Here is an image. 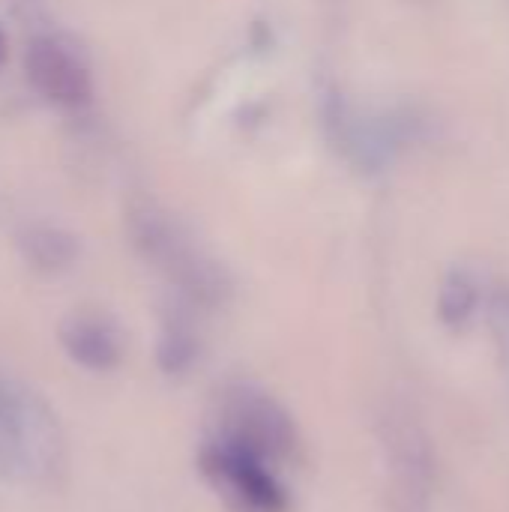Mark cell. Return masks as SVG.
<instances>
[{"label":"cell","mask_w":509,"mask_h":512,"mask_svg":"<svg viewBox=\"0 0 509 512\" xmlns=\"http://www.w3.org/2000/svg\"><path fill=\"white\" fill-rule=\"evenodd\" d=\"M66 471V435L48 399L0 369V480L54 486Z\"/></svg>","instance_id":"obj_1"},{"label":"cell","mask_w":509,"mask_h":512,"mask_svg":"<svg viewBox=\"0 0 509 512\" xmlns=\"http://www.w3.org/2000/svg\"><path fill=\"white\" fill-rule=\"evenodd\" d=\"M129 228L141 258L159 270L189 306L219 309L231 297V279L225 267L210 258L177 219L156 207H141L132 213Z\"/></svg>","instance_id":"obj_2"},{"label":"cell","mask_w":509,"mask_h":512,"mask_svg":"<svg viewBox=\"0 0 509 512\" xmlns=\"http://www.w3.org/2000/svg\"><path fill=\"white\" fill-rule=\"evenodd\" d=\"M219 438L267 459L288 462L297 456L300 435L291 414L264 390L237 384L219 402Z\"/></svg>","instance_id":"obj_3"},{"label":"cell","mask_w":509,"mask_h":512,"mask_svg":"<svg viewBox=\"0 0 509 512\" xmlns=\"http://www.w3.org/2000/svg\"><path fill=\"white\" fill-rule=\"evenodd\" d=\"M201 474L231 510L288 512L291 507L285 486L270 471V462L219 435L201 450Z\"/></svg>","instance_id":"obj_4"},{"label":"cell","mask_w":509,"mask_h":512,"mask_svg":"<svg viewBox=\"0 0 509 512\" xmlns=\"http://www.w3.org/2000/svg\"><path fill=\"white\" fill-rule=\"evenodd\" d=\"M381 429H384V447L390 456L399 507L402 512H429L432 477H435L429 435L405 405H393L384 414Z\"/></svg>","instance_id":"obj_5"},{"label":"cell","mask_w":509,"mask_h":512,"mask_svg":"<svg viewBox=\"0 0 509 512\" xmlns=\"http://www.w3.org/2000/svg\"><path fill=\"white\" fill-rule=\"evenodd\" d=\"M27 78L48 102L60 108H81L90 102L93 84L84 60L60 39L42 36L27 48Z\"/></svg>","instance_id":"obj_6"},{"label":"cell","mask_w":509,"mask_h":512,"mask_svg":"<svg viewBox=\"0 0 509 512\" xmlns=\"http://www.w3.org/2000/svg\"><path fill=\"white\" fill-rule=\"evenodd\" d=\"M63 354L84 372L108 375L123 363V336L117 324L99 312L69 315L57 330Z\"/></svg>","instance_id":"obj_7"},{"label":"cell","mask_w":509,"mask_h":512,"mask_svg":"<svg viewBox=\"0 0 509 512\" xmlns=\"http://www.w3.org/2000/svg\"><path fill=\"white\" fill-rule=\"evenodd\" d=\"M198 354H201V342H198V333H195L189 315L180 312V309L165 315L162 333H159V342H156L159 369L165 375H171V378H180L198 363Z\"/></svg>","instance_id":"obj_8"},{"label":"cell","mask_w":509,"mask_h":512,"mask_svg":"<svg viewBox=\"0 0 509 512\" xmlns=\"http://www.w3.org/2000/svg\"><path fill=\"white\" fill-rule=\"evenodd\" d=\"M21 255L27 258L30 267L39 273H63L72 267L78 258V246L66 231L48 228V225H33L21 234Z\"/></svg>","instance_id":"obj_9"},{"label":"cell","mask_w":509,"mask_h":512,"mask_svg":"<svg viewBox=\"0 0 509 512\" xmlns=\"http://www.w3.org/2000/svg\"><path fill=\"white\" fill-rule=\"evenodd\" d=\"M477 309H480V285H477V279L462 267L450 270L444 285H441V294H438L441 321L450 330H465L471 324V318L477 315Z\"/></svg>","instance_id":"obj_10"},{"label":"cell","mask_w":509,"mask_h":512,"mask_svg":"<svg viewBox=\"0 0 509 512\" xmlns=\"http://www.w3.org/2000/svg\"><path fill=\"white\" fill-rule=\"evenodd\" d=\"M489 318H492V330H495V339L501 345V354H504L509 369V288H501V291L492 294Z\"/></svg>","instance_id":"obj_11"},{"label":"cell","mask_w":509,"mask_h":512,"mask_svg":"<svg viewBox=\"0 0 509 512\" xmlns=\"http://www.w3.org/2000/svg\"><path fill=\"white\" fill-rule=\"evenodd\" d=\"M6 54H9V42H6V33L0 30V66L6 63Z\"/></svg>","instance_id":"obj_12"}]
</instances>
